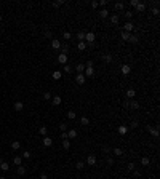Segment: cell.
<instances>
[{
	"mask_svg": "<svg viewBox=\"0 0 160 179\" xmlns=\"http://www.w3.org/2000/svg\"><path fill=\"white\" fill-rule=\"evenodd\" d=\"M96 162H98V158H96V155H93V153L86 157V165H88V166H95Z\"/></svg>",
	"mask_w": 160,
	"mask_h": 179,
	"instance_id": "cell-1",
	"label": "cell"
},
{
	"mask_svg": "<svg viewBox=\"0 0 160 179\" xmlns=\"http://www.w3.org/2000/svg\"><path fill=\"white\" fill-rule=\"evenodd\" d=\"M133 29H134V24H133L131 21H127V22H125V26H123V31H125V32H128V34H130Z\"/></svg>",
	"mask_w": 160,
	"mask_h": 179,
	"instance_id": "cell-2",
	"label": "cell"
},
{
	"mask_svg": "<svg viewBox=\"0 0 160 179\" xmlns=\"http://www.w3.org/2000/svg\"><path fill=\"white\" fill-rule=\"evenodd\" d=\"M95 34H93V32H85V40L88 43H95Z\"/></svg>",
	"mask_w": 160,
	"mask_h": 179,
	"instance_id": "cell-3",
	"label": "cell"
},
{
	"mask_svg": "<svg viewBox=\"0 0 160 179\" xmlns=\"http://www.w3.org/2000/svg\"><path fill=\"white\" fill-rule=\"evenodd\" d=\"M75 82H77L79 85H83L86 82V77L83 74H77V75H75Z\"/></svg>",
	"mask_w": 160,
	"mask_h": 179,
	"instance_id": "cell-4",
	"label": "cell"
},
{
	"mask_svg": "<svg viewBox=\"0 0 160 179\" xmlns=\"http://www.w3.org/2000/svg\"><path fill=\"white\" fill-rule=\"evenodd\" d=\"M58 63H59V64H66V63H67V54H64V53H59Z\"/></svg>",
	"mask_w": 160,
	"mask_h": 179,
	"instance_id": "cell-5",
	"label": "cell"
},
{
	"mask_svg": "<svg viewBox=\"0 0 160 179\" xmlns=\"http://www.w3.org/2000/svg\"><path fill=\"white\" fill-rule=\"evenodd\" d=\"M120 72H122L123 75H128L130 72H131V67H130L128 64H123V66H122V69H120Z\"/></svg>",
	"mask_w": 160,
	"mask_h": 179,
	"instance_id": "cell-6",
	"label": "cell"
},
{
	"mask_svg": "<svg viewBox=\"0 0 160 179\" xmlns=\"http://www.w3.org/2000/svg\"><path fill=\"white\" fill-rule=\"evenodd\" d=\"M51 48H54V50L61 48V42H59L58 38H51Z\"/></svg>",
	"mask_w": 160,
	"mask_h": 179,
	"instance_id": "cell-7",
	"label": "cell"
},
{
	"mask_svg": "<svg viewBox=\"0 0 160 179\" xmlns=\"http://www.w3.org/2000/svg\"><path fill=\"white\" fill-rule=\"evenodd\" d=\"M136 8V13H141V11L146 10V3H143V2H138V5L134 6Z\"/></svg>",
	"mask_w": 160,
	"mask_h": 179,
	"instance_id": "cell-8",
	"label": "cell"
},
{
	"mask_svg": "<svg viewBox=\"0 0 160 179\" xmlns=\"http://www.w3.org/2000/svg\"><path fill=\"white\" fill-rule=\"evenodd\" d=\"M85 77H93V75H95V69L93 67H85Z\"/></svg>",
	"mask_w": 160,
	"mask_h": 179,
	"instance_id": "cell-9",
	"label": "cell"
},
{
	"mask_svg": "<svg viewBox=\"0 0 160 179\" xmlns=\"http://www.w3.org/2000/svg\"><path fill=\"white\" fill-rule=\"evenodd\" d=\"M147 131L150 133V134H152V136H155V137H159V130H157V128H152V126H147Z\"/></svg>",
	"mask_w": 160,
	"mask_h": 179,
	"instance_id": "cell-10",
	"label": "cell"
},
{
	"mask_svg": "<svg viewBox=\"0 0 160 179\" xmlns=\"http://www.w3.org/2000/svg\"><path fill=\"white\" fill-rule=\"evenodd\" d=\"M51 144H53V139H51V137H48V136L43 137V146H45V147H50Z\"/></svg>",
	"mask_w": 160,
	"mask_h": 179,
	"instance_id": "cell-11",
	"label": "cell"
},
{
	"mask_svg": "<svg viewBox=\"0 0 160 179\" xmlns=\"http://www.w3.org/2000/svg\"><path fill=\"white\" fill-rule=\"evenodd\" d=\"M127 133H128V126H125V125L118 126V134H127Z\"/></svg>",
	"mask_w": 160,
	"mask_h": 179,
	"instance_id": "cell-12",
	"label": "cell"
},
{
	"mask_svg": "<svg viewBox=\"0 0 160 179\" xmlns=\"http://www.w3.org/2000/svg\"><path fill=\"white\" fill-rule=\"evenodd\" d=\"M67 137H72V139H75V137H77V130H69V131H67Z\"/></svg>",
	"mask_w": 160,
	"mask_h": 179,
	"instance_id": "cell-13",
	"label": "cell"
},
{
	"mask_svg": "<svg viewBox=\"0 0 160 179\" xmlns=\"http://www.w3.org/2000/svg\"><path fill=\"white\" fill-rule=\"evenodd\" d=\"M22 107H24V104H22L21 101H16V102H15V111L19 112V111H22Z\"/></svg>",
	"mask_w": 160,
	"mask_h": 179,
	"instance_id": "cell-14",
	"label": "cell"
},
{
	"mask_svg": "<svg viewBox=\"0 0 160 179\" xmlns=\"http://www.w3.org/2000/svg\"><path fill=\"white\" fill-rule=\"evenodd\" d=\"M141 165H143V166L150 165V158H149V157H143V158H141Z\"/></svg>",
	"mask_w": 160,
	"mask_h": 179,
	"instance_id": "cell-15",
	"label": "cell"
},
{
	"mask_svg": "<svg viewBox=\"0 0 160 179\" xmlns=\"http://www.w3.org/2000/svg\"><path fill=\"white\" fill-rule=\"evenodd\" d=\"M77 40H79V42H85V32L83 31H80L79 34H77Z\"/></svg>",
	"mask_w": 160,
	"mask_h": 179,
	"instance_id": "cell-16",
	"label": "cell"
},
{
	"mask_svg": "<svg viewBox=\"0 0 160 179\" xmlns=\"http://www.w3.org/2000/svg\"><path fill=\"white\" fill-rule=\"evenodd\" d=\"M109 19H111L112 24H118V19H120V18H118V15H111V18H109Z\"/></svg>",
	"mask_w": 160,
	"mask_h": 179,
	"instance_id": "cell-17",
	"label": "cell"
},
{
	"mask_svg": "<svg viewBox=\"0 0 160 179\" xmlns=\"http://www.w3.org/2000/svg\"><path fill=\"white\" fill-rule=\"evenodd\" d=\"M51 104L53 105H59L61 104V96H54L53 99H51Z\"/></svg>",
	"mask_w": 160,
	"mask_h": 179,
	"instance_id": "cell-18",
	"label": "cell"
},
{
	"mask_svg": "<svg viewBox=\"0 0 160 179\" xmlns=\"http://www.w3.org/2000/svg\"><path fill=\"white\" fill-rule=\"evenodd\" d=\"M19 147H21V142L19 141H13L11 142V149H13V150H18Z\"/></svg>",
	"mask_w": 160,
	"mask_h": 179,
	"instance_id": "cell-19",
	"label": "cell"
},
{
	"mask_svg": "<svg viewBox=\"0 0 160 179\" xmlns=\"http://www.w3.org/2000/svg\"><path fill=\"white\" fill-rule=\"evenodd\" d=\"M127 96H128V98H130V99H131V98H134V96H136V91H134L133 88L127 90Z\"/></svg>",
	"mask_w": 160,
	"mask_h": 179,
	"instance_id": "cell-20",
	"label": "cell"
},
{
	"mask_svg": "<svg viewBox=\"0 0 160 179\" xmlns=\"http://www.w3.org/2000/svg\"><path fill=\"white\" fill-rule=\"evenodd\" d=\"M13 163H15L16 166H21V165H22V158L21 157H15V158H13Z\"/></svg>",
	"mask_w": 160,
	"mask_h": 179,
	"instance_id": "cell-21",
	"label": "cell"
},
{
	"mask_svg": "<svg viewBox=\"0 0 160 179\" xmlns=\"http://www.w3.org/2000/svg\"><path fill=\"white\" fill-rule=\"evenodd\" d=\"M102 61H104L106 64L112 63V54H104V56H102Z\"/></svg>",
	"mask_w": 160,
	"mask_h": 179,
	"instance_id": "cell-22",
	"label": "cell"
},
{
	"mask_svg": "<svg viewBox=\"0 0 160 179\" xmlns=\"http://www.w3.org/2000/svg\"><path fill=\"white\" fill-rule=\"evenodd\" d=\"M112 153H114V155H117V157H120V155L123 153V150H122L120 147H115L114 150H112Z\"/></svg>",
	"mask_w": 160,
	"mask_h": 179,
	"instance_id": "cell-23",
	"label": "cell"
},
{
	"mask_svg": "<svg viewBox=\"0 0 160 179\" xmlns=\"http://www.w3.org/2000/svg\"><path fill=\"white\" fill-rule=\"evenodd\" d=\"M77 48H79L80 51H85V50H86V43H85V42H79Z\"/></svg>",
	"mask_w": 160,
	"mask_h": 179,
	"instance_id": "cell-24",
	"label": "cell"
},
{
	"mask_svg": "<svg viewBox=\"0 0 160 179\" xmlns=\"http://www.w3.org/2000/svg\"><path fill=\"white\" fill-rule=\"evenodd\" d=\"M75 69H77V72H79V74H82V72L85 70V64H77Z\"/></svg>",
	"mask_w": 160,
	"mask_h": 179,
	"instance_id": "cell-25",
	"label": "cell"
},
{
	"mask_svg": "<svg viewBox=\"0 0 160 179\" xmlns=\"http://www.w3.org/2000/svg\"><path fill=\"white\" fill-rule=\"evenodd\" d=\"M130 109H134V111H136V109H139V104L136 101H130Z\"/></svg>",
	"mask_w": 160,
	"mask_h": 179,
	"instance_id": "cell-26",
	"label": "cell"
},
{
	"mask_svg": "<svg viewBox=\"0 0 160 179\" xmlns=\"http://www.w3.org/2000/svg\"><path fill=\"white\" fill-rule=\"evenodd\" d=\"M128 42H131V43H138V42H139L138 35H130V38H128Z\"/></svg>",
	"mask_w": 160,
	"mask_h": 179,
	"instance_id": "cell-27",
	"label": "cell"
},
{
	"mask_svg": "<svg viewBox=\"0 0 160 179\" xmlns=\"http://www.w3.org/2000/svg\"><path fill=\"white\" fill-rule=\"evenodd\" d=\"M99 16H101V18H107V16H109V11H107L106 8H102V10L99 11Z\"/></svg>",
	"mask_w": 160,
	"mask_h": 179,
	"instance_id": "cell-28",
	"label": "cell"
},
{
	"mask_svg": "<svg viewBox=\"0 0 160 179\" xmlns=\"http://www.w3.org/2000/svg\"><path fill=\"white\" fill-rule=\"evenodd\" d=\"M0 168L3 169V171H8V169H10V165L6 163V162H2V165H0Z\"/></svg>",
	"mask_w": 160,
	"mask_h": 179,
	"instance_id": "cell-29",
	"label": "cell"
},
{
	"mask_svg": "<svg viewBox=\"0 0 160 179\" xmlns=\"http://www.w3.org/2000/svg\"><path fill=\"white\" fill-rule=\"evenodd\" d=\"M63 147L66 149V150L70 147V141H69V139H64V141H63Z\"/></svg>",
	"mask_w": 160,
	"mask_h": 179,
	"instance_id": "cell-30",
	"label": "cell"
},
{
	"mask_svg": "<svg viewBox=\"0 0 160 179\" xmlns=\"http://www.w3.org/2000/svg\"><path fill=\"white\" fill-rule=\"evenodd\" d=\"M80 123H82V125H88V123H90V118H88V117H82V118H80Z\"/></svg>",
	"mask_w": 160,
	"mask_h": 179,
	"instance_id": "cell-31",
	"label": "cell"
},
{
	"mask_svg": "<svg viewBox=\"0 0 160 179\" xmlns=\"http://www.w3.org/2000/svg\"><path fill=\"white\" fill-rule=\"evenodd\" d=\"M75 117H77V115H75L74 111H69V112H67V118H69V120H74Z\"/></svg>",
	"mask_w": 160,
	"mask_h": 179,
	"instance_id": "cell-32",
	"label": "cell"
},
{
	"mask_svg": "<svg viewBox=\"0 0 160 179\" xmlns=\"http://www.w3.org/2000/svg\"><path fill=\"white\" fill-rule=\"evenodd\" d=\"M63 38H64V40H70V38H72V34H70V32H64Z\"/></svg>",
	"mask_w": 160,
	"mask_h": 179,
	"instance_id": "cell-33",
	"label": "cell"
},
{
	"mask_svg": "<svg viewBox=\"0 0 160 179\" xmlns=\"http://www.w3.org/2000/svg\"><path fill=\"white\" fill-rule=\"evenodd\" d=\"M75 168H77V169H83V168H85V162H77Z\"/></svg>",
	"mask_w": 160,
	"mask_h": 179,
	"instance_id": "cell-34",
	"label": "cell"
},
{
	"mask_svg": "<svg viewBox=\"0 0 160 179\" xmlns=\"http://www.w3.org/2000/svg\"><path fill=\"white\" fill-rule=\"evenodd\" d=\"M18 174H21V176H22V174H26V168H24L22 165H21V166H18Z\"/></svg>",
	"mask_w": 160,
	"mask_h": 179,
	"instance_id": "cell-35",
	"label": "cell"
},
{
	"mask_svg": "<svg viewBox=\"0 0 160 179\" xmlns=\"http://www.w3.org/2000/svg\"><path fill=\"white\" fill-rule=\"evenodd\" d=\"M53 79H54V80H59V79H61V72H59V70H54V72H53Z\"/></svg>",
	"mask_w": 160,
	"mask_h": 179,
	"instance_id": "cell-36",
	"label": "cell"
},
{
	"mask_svg": "<svg viewBox=\"0 0 160 179\" xmlns=\"http://www.w3.org/2000/svg\"><path fill=\"white\" fill-rule=\"evenodd\" d=\"M64 72H67V74H70V72H72V66H69V64H66V66H64Z\"/></svg>",
	"mask_w": 160,
	"mask_h": 179,
	"instance_id": "cell-37",
	"label": "cell"
},
{
	"mask_svg": "<svg viewBox=\"0 0 160 179\" xmlns=\"http://www.w3.org/2000/svg\"><path fill=\"white\" fill-rule=\"evenodd\" d=\"M61 5H64V0H58V2H53V6H61Z\"/></svg>",
	"mask_w": 160,
	"mask_h": 179,
	"instance_id": "cell-38",
	"label": "cell"
},
{
	"mask_svg": "<svg viewBox=\"0 0 160 179\" xmlns=\"http://www.w3.org/2000/svg\"><path fill=\"white\" fill-rule=\"evenodd\" d=\"M115 10H118V11L123 10V3L122 2H117V3H115Z\"/></svg>",
	"mask_w": 160,
	"mask_h": 179,
	"instance_id": "cell-39",
	"label": "cell"
},
{
	"mask_svg": "<svg viewBox=\"0 0 160 179\" xmlns=\"http://www.w3.org/2000/svg\"><path fill=\"white\" fill-rule=\"evenodd\" d=\"M38 131H40V134H43V136H45V134L48 133V130H47V126H40V130H38Z\"/></svg>",
	"mask_w": 160,
	"mask_h": 179,
	"instance_id": "cell-40",
	"label": "cell"
},
{
	"mask_svg": "<svg viewBox=\"0 0 160 179\" xmlns=\"http://www.w3.org/2000/svg\"><path fill=\"white\" fill-rule=\"evenodd\" d=\"M43 98H45L47 101H50V99H51V93H50V91H47V93H43Z\"/></svg>",
	"mask_w": 160,
	"mask_h": 179,
	"instance_id": "cell-41",
	"label": "cell"
},
{
	"mask_svg": "<svg viewBox=\"0 0 160 179\" xmlns=\"http://www.w3.org/2000/svg\"><path fill=\"white\" fill-rule=\"evenodd\" d=\"M122 38H123V40H128V38H130V34L123 31V32H122Z\"/></svg>",
	"mask_w": 160,
	"mask_h": 179,
	"instance_id": "cell-42",
	"label": "cell"
},
{
	"mask_svg": "<svg viewBox=\"0 0 160 179\" xmlns=\"http://www.w3.org/2000/svg\"><path fill=\"white\" fill-rule=\"evenodd\" d=\"M128 169H130V171H133V169H136V165H134L133 162H131V163H128Z\"/></svg>",
	"mask_w": 160,
	"mask_h": 179,
	"instance_id": "cell-43",
	"label": "cell"
},
{
	"mask_svg": "<svg viewBox=\"0 0 160 179\" xmlns=\"http://www.w3.org/2000/svg\"><path fill=\"white\" fill-rule=\"evenodd\" d=\"M61 50H63L61 53H64V54H67V50H69V47H67V45H63V47H61Z\"/></svg>",
	"mask_w": 160,
	"mask_h": 179,
	"instance_id": "cell-44",
	"label": "cell"
},
{
	"mask_svg": "<svg viewBox=\"0 0 160 179\" xmlns=\"http://www.w3.org/2000/svg\"><path fill=\"white\" fill-rule=\"evenodd\" d=\"M131 16H133L131 11H125V18H127V19H131Z\"/></svg>",
	"mask_w": 160,
	"mask_h": 179,
	"instance_id": "cell-45",
	"label": "cell"
},
{
	"mask_svg": "<svg viewBox=\"0 0 160 179\" xmlns=\"http://www.w3.org/2000/svg\"><path fill=\"white\" fill-rule=\"evenodd\" d=\"M59 128H61V131H66V130H67V123H61Z\"/></svg>",
	"mask_w": 160,
	"mask_h": 179,
	"instance_id": "cell-46",
	"label": "cell"
},
{
	"mask_svg": "<svg viewBox=\"0 0 160 179\" xmlns=\"http://www.w3.org/2000/svg\"><path fill=\"white\" fill-rule=\"evenodd\" d=\"M61 139H63V141H64V139H69V137H67V133H66V131H61Z\"/></svg>",
	"mask_w": 160,
	"mask_h": 179,
	"instance_id": "cell-47",
	"label": "cell"
},
{
	"mask_svg": "<svg viewBox=\"0 0 160 179\" xmlns=\"http://www.w3.org/2000/svg\"><path fill=\"white\" fill-rule=\"evenodd\" d=\"M152 15H159V6H157V5L152 8Z\"/></svg>",
	"mask_w": 160,
	"mask_h": 179,
	"instance_id": "cell-48",
	"label": "cell"
},
{
	"mask_svg": "<svg viewBox=\"0 0 160 179\" xmlns=\"http://www.w3.org/2000/svg\"><path fill=\"white\" fill-rule=\"evenodd\" d=\"M45 37H47V38H51V37H53V34H51L50 31H47V32H45Z\"/></svg>",
	"mask_w": 160,
	"mask_h": 179,
	"instance_id": "cell-49",
	"label": "cell"
},
{
	"mask_svg": "<svg viewBox=\"0 0 160 179\" xmlns=\"http://www.w3.org/2000/svg\"><path fill=\"white\" fill-rule=\"evenodd\" d=\"M22 157H24V158H31V152H27V150H26V152L22 153Z\"/></svg>",
	"mask_w": 160,
	"mask_h": 179,
	"instance_id": "cell-50",
	"label": "cell"
},
{
	"mask_svg": "<svg viewBox=\"0 0 160 179\" xmlns=\"http://www.w3.org/2000/svg\"><path fill=\"white\" fill-rule=\"evenodd\" d=\"M98 5H101V6H106V5H107V0H101V2H99Z\"/></svg>",
	"mask_w": 160,
	"mask_h": 179,
	"instance_id": "cell-51",
	"label": "cell"
},
{
	"mask_svg": "<svg viewBox=\"0 0 160 179\" xmlns=\"http://www.w3.org/2000/svg\"><path fill=\"white\" fill-rule=\"evenodd\" d=\"M133 173H134V176H136V178H139V176H141V171H138V169H133Z\"/></svg>",
	"mask_w": 160,
	"mask_h": 179,
	"instance_id": "cell-52",
	"label": "cell"
},
{
	"mask_svg": "<svg viewBox=\"0 0 160 179\" xmlns=\"http://www.w3.org/2000/svg\"><path fill=\"white\" fill-rule=\"evenodd\" d=\"M123 107L128 109V107H130V101H125V102H123Z\"/></svg>",
	"mask_w": 160,
	"mask_h": 179,
	"instance_id": "cell-53",
	"label": "cell"
},
{
	"mask_svg": "<svg viewBox=\"0 0 160 179\" xmlns=\"http://www.w3.org/2000/svg\"><path fill=\"white\" fill-rule=\"evenodd\" d=\"M107 165H114V158H111V157L107 158Z\"/></svg>",
	"mask_w": 160,
	"mask_h": 179,
	"instance_id": "cell-54",
	"label": "cell"
},
{
	"mask_svg": "<svg viewBox=\"0 0 160 179\" xmlns=\"http://www.w3.org/2000/svg\"><path fill=\"white\" fill-rule=\"evenodd\" d=\"M130 3H131V6H136V5H138V0H131Z\"/></svg>",
	"mask_w": 160,
	"mask_h": 179,
	"instance_id": "cell-55",
	"label": "cell"
},
{
	"mask_svg": "<svg viewBox=\"0 0 160 179\" xmlns=\"http://www.w3.org/2000/svg\"><path fill=\"white\" fill-rule=\"evenodd\" d=\"M40 179H48V176L45 173H42V174H40Z\"/></svg>",
	"mask_w": 160,
	"mask_h": 179,
	"instance_id": "cell-56",
	"label": "cell"
},
{
	"mask_svg": "<svg viewBox=\"0 0 160 179\" xmlns=\"http://www.w3.org/2000/svg\"><path fill=\"white\" fill-rule=\"evenodd\" d=\"M131 126L136 128V126H138V121H134V120H133V121H131Z\"/></svg>",
	"mask_w": 160,
	"mask_h": 179,
	"instance_id": "cell-57",
	"label": "cell"
},
{
	"mask_svg": "<svg viewBox=\"0 0 160 179\" xmlns=\"http://www.w3.org/2000/svg\"><path fill=\"white\" fill-rule=\"evenodd\" d=\"M91 6H93V8H98V2H91Z\"/></svg>",
	"mask_w": 160,
	"mask_h": 179,
	"instance_id": "cell-58",
	"label": "cell"
},
{
	"mask_svg": "<svg viewBox=\"0 0 160 179\" xmlns=\"http://www.w3.org/2000/svg\"><path fill=\"white\" fill-rule=\"evenodd\" d=\"M2 162H3V160H2V157H0V165H2Z\"/></svg>",
	"mask_w": 160,
	"mask_h": 179,
	"instance_id": "cell-59",
	"label": "cell"
},
{
	"mask_svg": "<svg viewBox=\"0 0 160 179\" xmlns=\"http://www.w3.org/2000/svg\"><path fill=\"white\" fill-rule=\"evenodd\" d=\"M0 22H2V16H0Z\"/></svg>",
	"mask_w": 160,
	"mask_h": 179,
	"instance_id": "cell-60",
	"label": "cell"
},
{
	"mask_svg": "<svg viewBox=\"0 0 160 179\" xmlns=\"http://www.w3.org/2000/svg\"><path fill=\"white\" fill-rule=\"evenodd\" d=\"M0 179H6V178H0Z\"/></svg>",
	"mask_w": 160,
	"mask_h": 179,
	"instance_id": "cell-61",
	"label": "cell"
}]
</instances>
